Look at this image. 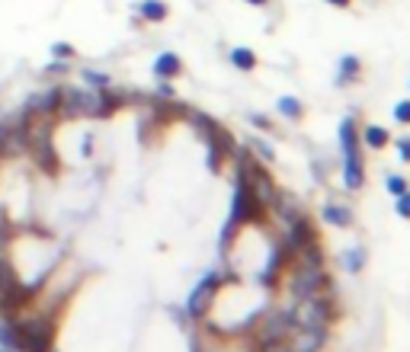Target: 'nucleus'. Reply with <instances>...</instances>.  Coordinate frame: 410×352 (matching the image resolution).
<instances>
[{
  "instance_id": "nucleus-1",
  "label": "nucleus",
  "mask_w": 410,
  "mask_h": 352,
  "mask_svg": "<svg viewBox=\"0 0 410 352\" xmlns=\"http://www.w3.org/2000/svg\"><path fill=\"white\" fill-rule=\"evenodd\" d=\"M295 330H330L334 324V298L330 295H311V298H295L292 311Z\"/></svg>"
},
{
  "instance_id": "nucleus-2",
  "label": "nucleus",
  "mask_w": 410,
  "mask_h": 352,
  "mask_svg": "<svg viewBox=\"0 0 410 352\" xmlns=\"http://www.w3.org/2000/svg\"><path fill=\"white\" fill-rule=\"evenodd\" d=\"M289 291L295 298H311V295H330L334 298V279L324 266H295L292 279H289Z\"/></svg>"
},
{
  "instance_id": "nucleus-3",
  "label": "nucleus",
  "mask_w": 410,
  "mask_h": 352,
  "mask_svg": "<svg viewBox=\"0 0 410 352\" xmlns=\"http://www.w3.org/2000/svg\"><path fill=\"white\" fill-rule=\"evenodd\" d=\"M58 116H64V119H97L100 116V90H90V87H61Z\"/></svg>"
},
{
  "instance_id": "nucleus-4",
  "label": "nucleus",
  "mask_w": 410,
  "mask_h": 352,
  "mask_svg": "<svg viewBox=\"0 0 410 352\" xmlns=\"http://www.w3.org/2000/svg\"><path fill=\"white\" fill-rule=\"evenodd\" d=\"M16 336H20V352H52V324H42V317L16 320Z\"/></svg>"
},
{
  "instance_id": "nucleus-5",
  "label": "nucleus",
  "mask_w": 410,
  "mask_h": 352,
  "mask_svg": "<svg viewBox=\"0 0 410 352\" xmlns=\"http://www.w3.org/2000/svg\"><path fill=\"white\" fill-rule=\"evenodd\" d=\"M218 289H222V276H218V272H212V276L202 279V282L193 289V295L186 298V314H189V317H195V320L205 317L209 308H212V301H215V295H218Z\"/></svg>"
},
{
  "instance_id": "nucleus-6",
  "label": "nucleus",
  "mask_w": 410,
  "mask_h": 352,
  "mask_svg": "<svg viewBox=\"0 0 410 352\" xmlns=\"http://www.w3.org/2000/svg\"><path fill=\"white\" fill-rule=\"evenodd\" d=\"M295 333V324H292V314L289 311H279V314H270V317L260 320L257 327V343L260 346H270V343H282Z\"/></svg>"
},
{
  "instance_id": "nucleus-7",
  "label": "nucleus",
  "mask_w": 410,
  "mask_h": 352,
  "mask_svg": "<svg viewBox=\"0 0 410 352\" xmlns=\"http://www.w3.org/2000/svg\"><path fill=\"white\" fill-rule=\"evenodd\" d=\"M58 103H61V87H49L42 93H32L23 106V112L32 119H42V116H55L58 112Z\"/></svg>"
},
{
  "instance_id": "nucleus-8",
  "label": "nucleus",
  "mask_w": 410,
  "mask_h": 352,
  "mask_svg": "<svg viewBox=\"0 0 410 352\" xmlns=\"http://www.w3.org/2000/svg\"><path fill=\"white\" fill-rule=\"evenodd\" d=\"M366 157L359 154H343V186L346 193H362L366 189Z\"/></svg>"
},
{
  "instance_id": "nucleus-9",
  "label": "nucleus",
  "mask_w": 410,
  "mask_h": 352,
  "mask_svg": "<svg viewBox=\"0 0 410 352\" xmlns=\"http://www.w3.org/2000/svg\"><path fill=\"white\" fill-rule=\"evenodd\" d=\"M29 145H32V154H35V160H39V166H45L49 173L58 170V157H55V147H52L49 131H42V135H32V131H29Z\"/></svg>"
},
{
  "instance_id": "nucleus-10",
  "label": "nucleus",
  "mask_w": 410,
  "mask_h": 352,
  "mask_svg": "<svg viewBox=\"0 0 410 352\" xmlns=\"http://www.w3.org/2000/svg\"><path fill=\"white\" fill-rule=\"evenodd\" d=\"M151 71L157 80H176V77L183 74V58L176 55V51H160V55L154 58Z\"/></svg>"
},
{
  "instance_id": "nucleus-11",
  "label": "nucleus",
  "mask_w": 410,
  "mask_h": 352,
  "mask_svg": "<svg viewBox=\"0 0 410 352\" xmlns=\"http://www.w3.org/2000/svg\"><path fill=\"white\" fill-rule=\"evenodd\" d=\"M320 218H324L327 224H334V228H340V231H346V228H353V224H356L353 208H349V205H343V202H327V205L320 208Z\"/></svg>"
},
{
  "instance_id": "nucleus-12",
  "label": "nucleus",
  "mask_w": 410,
  "mask_h": 352,
  "mask_svg": "<svg viewBox=\"0 0 410 352\" xmlns=\"http://www.w3.org/2000/svg\"><path fill=\"white\" fill-rule=\"evenodd\" d=\"M362 80V58L356 55H343L337 61V87H353Z\"/></svg>"
},
{
  "instance_id": "nucleus-13",
  "label": "nucleus",
  "mask_w": 410,
  "mask_h": 352,
  "mask_svg": "<svg viewBox=\"0 0 410 352\" xmlns=\"http://www.w3.org/2000/svg\"><path fill=\"white\" fill-rule=\"evenodd\" d=\"M327 343V330H295L292 336V349L295 352H320Z\"/></svg>"
},
{
  "instance_id": "nucleus-14",
  "label": "nucleus",
  "mask_w": 410,
  "mask_h": 352,
  "mask_svg": "<svg viewBox=\"0 0 410 352\" xmlns=\"http://www.w3.org/2000/svg\"><path fill=\"white\" fill-rule=\"evenodd\" d=\"M359 135H362V145H366L368 151H385V147L391 145V131L385 128V125L368 122L359 128Z\"/></svg>"
},
{
  "instance_id": "nucleus-15",
  "label": "nucleus",
  "mask_w": 410,
  "mask_h": 352,
  "mask_svg": "<svg viewBox=\"0 0 410 352\" xmlns=\"http://www.w3.org/2000/svg\"><path fill=\"white\" fill-rule=\"evenodd\" d=\"M228 58H231V64H234L241 74H251V71H257V64H260L257 51L247 49V45H234V49L228 51Z\"/></svg>"
},
{
  "instance_id": "nucleus-16",
  "label": "nucleus",
  "mask_w": 410,
  "mask_h": 352,
  "mask_svg": "<svg viewBox=\"0 0 410 352\" xmlns=\"http://www.w3.org/2000/svg\"><path fill=\"white\" fill-rule=\"evenodd\" d=\"M135 10H138V16L145 23H164L170 16V7L164 4V0H141Z\"/></svg>"
},
{
  "instance_id": "nucleus-17",
  "label": "nucleus",
  "mask_w": 410,
  "mask_h": 352,
  "mask_svg": "<svg viewBox=\"0 0 410 352\" xmlns=\"http://www.w3.org/2000/svg\"><path fill=\"white\" fill-rule=\"evenodd\" d=\"M276 112L282 119H289V122H301V119H305V103H301L299 97H279Z\"/></svg>"
},
{
  "instance_id": "nucleus-18",
  "label": "nucleus",
  "mask_w": 410,
  "mask_h": 352,
  "mask_svg": "<svg viewBox=\"0 0 410 352\" xmlns=\"http://www.w3.org/2000/svg\"><path fill=\"white\" fill-rule=\"evenodd\" d=\"M343 269L346 272H362L366 269V262H368V250L362 247V243H356V247H349V250H343Z\"/></svg>"
},
{
  "instance_id": "nucleus-19",
  "label": "nucleus",
  "mask_w": 410,
  "mask_h": 352,
  "mask_svg": "<svg viewBox=\"0 0 410 352\" xmlns=\"http://www.w3.org/2000/svg\"><path fill=\"white\" fill-rule=\"evenodd\" d=\"M385 189H388V195H401V193H407L410 189V180L407 176H404V173H388V176H385Z\"/></svg>"
},
{
  "instance_id": "nucleus-20",
  "label": "nucleus",
  "mask_w": 410,
  "mask_h": 352,
  "mask_svg": "<svg viewBox=\"0 0 410 352\" xmlns=\"http://www.w3.org/2000/svg\"><path fill=\"white\" fill-rule=\"evenodd\" d=\"M80 77H84L87 87H93V90H103V87H109V74H103V71H93V68H84L80 71Z\"/></svg>"
},
{
  "instance_id": "nucleus-21",
  "label": "nucleus",
  "mask_w": 410,
  "mask_h": 352,
  "mask_svg": "<svg viewBox=\"0 0 410 352\" xmlns=\"http://www.w3.org/2000/svg\"><path fill=\"white\" fill-rule=\"evenodd\" d=\"M391 116H394V122H397V125L410 128V97H407V99H397L394 109H391Z\"/></svg>"
},
{
  "instance_id": "nucleus-22",
  "label": "nucleus",
  "mask_w": 410,
  "mask_h": 352,
  "mask_svg": "<svg viewBox=\"0 0 410 352\" xmlns=\"http://www.w3.org/2000/svg\"><path fill=\"white\" fill-rule=\"evenodd\" d=\"M391 145H394V151H397V157H401V164H410V135L391 138Z\"/></svg>"
},
{
  "instance_id": "nucleus-23",
  "label": "nucleus",
  "mask_w": 410,
  "mask_h": 352,
  "mask_svg": "<svg viewBox=\"0 0 410 352\" xmlns=\"http://www.w3.org/2000/svg\"><path fill=\"white\" fill-rule=\"evenodd\" d=\"M251 147H253V154H257V157H263V160H266V164H272V160H276V154H272V147L266 145L263 138H253V141H251Z\"/></svg>"
},
{
  "instance_id": "nucleus-24",
  "label": "nucleus",
  "mask_w": 410,
  "mask_h": 352,
  "mask_svg": "<svg viewBox=\"0 0 410 352\" xmlns=\"http://www.w3.org/2000/svg\"><path fill=\"white\" fill-rule=\"evenodd\" d=\"M394 212H397V218L410 221V189H407V193H401V195L394 199Z\"/></svg>"
},
{
  "instance_id": "nucleus-25",
  "label": "nucleus",
  "mask_w": 410,
  "mask_h": 352,
  "mask_svg": "<svg viewBox=\"0 0 410 352\" xmlns=\"http://www.w3.org/2000/svg\"><path fill=\"white\" fill-rule=\"evenodd\" d=\"M68 71H71V64H68V61H61V58H52V64H45V68H42V74L61 77V74H68Z\"/></svg>"
},
{
  "instance_id": "nucleus-26",
  "label": "nucleus",
  "mask_w": 410,
  "mask_h": 352,
  "mask_svg": "<svg viewBox=\"0 0 410 352\" xmlns=\"http://www.w3.org/2000/svg\"><path fill=\"white\" fill-rule=\"evenodd\" d=\"M52 58L71 61V58H74V45H68V42H55V45H52Z\"/></svg>"
},
{
  "instance_id": "nucleus-27",
  "label": "nucleus",
  "mask_w": 410,
  "mask_h": 352,
  "mask_svg": "<svg viewBox=\"0 0 410 352\" xmlns=\"http://www.w3.org/2000/svg\"><path fill=\"white\" fill-rule=\"evenodd\" d=\"M260 352H295L292 346H289V339H282V343H270V346H260Z\"/></svg>"
},
{
  "instance_id": "nucleus-28",
  "label": "nucleus",
  "mask_w": 410,
  "mask_h": 352,
  "mask_svg": "<svg viewBox=\"0 0 410 352\" xmlns=\"http://www.w3.org/2000/svg\"><path fill=\"white\" fill-rule=\"evenodd\" d=\"M7 243H10V224H7V218L0 214V250L7 247Z\"/></svg>"
},
{
  "instance_id": "nucleus-29",
  "label": "nucleus",
  "mask_w": 410,
  "mask_h": 352,
  "mask_svg": "<svg viewBox=\"0 0 410 352\" xmlns=\"http://www.w3.org/2000/svg\"><path fill=\"white\" fill-rule=\"evenodd\" d=\"M157 97L160 99H174V87H170V80H160L157 83Z\"/></svg>"
},
{
  "instance_id": "nucleus-30",
  "label": "nucleus",
  "mask_w": 410,
  "mask_h": 352,
  "mask_svg": "<svg viewBox=\"0 0 410 352\" xmlns=\"http://www.w3.org/2000/svg\"><path fill=\"white\" fill-rule=\"evenodd\" d=\"M251 122L257 125V128H263V131H272V122L266 116H251Z\"/></svg>"
},
{
  "instance_id": "nucleus-31",
  "label": "nucleus",
  "mask_w": 410,
  "mask_h": 352,
  "mask_svg": "<svg viewBox=\"0 0 410 352\" xmlns=\"http://www.w3.org/2000/svg\"><path fill=\"white\" fill-rule=\"evenodd\" d=\"M330 7H340V10H346V7H353V0H327Z\"/></svg>"
},
{
  "instance_id": "nucleus-32",
  "label": "nucleus",
  "mask_w": 410,
  "mask_h": 352,
  "mask_svg": "<svg viewBox=\"0 0 410 352\" xmlns=\"http://www.w3.org/2000/svg\"><path fill=\"white\" fill-rule=\"evenodd\" d=\"M7 131H10V122H0V147H4V141H7Z\"/></svg>"
},
{
  "instance_id": "nucleus-33",
  "label": "nucleus",
  "mask_w": 410,
  "mask_h": 352,
  "mask_svg": "<svg viewBox=\"0 0 410 352\" xmlns=\"http://www.w3.org/2000/svg\"><path fill=\"white\" fill-rule=\"evenodd\" d=\"M90 141H93V138H84V145H80V154H84V157H90V151H93Z\"/></svg>"
},
{
  "instance_id": "nucleus-34",
  "label": "nucleus",
  "mask_w": 410,
  "mask_h": 352,
  "mask_svg": "<svg viewBox=\"0 0 410 352\" xmlns=\"http://www.w3.org/2000/svg\"><path fill=\"white\" fill-rule=\"evenodd\" d=\"M243 4H251V7H266L270 0H243Z\"/></svg>"
},
{
  "instance_id": "nucleus-35",
  "label": "nucleus",
  "mask_w": 410,
  "mask_h": 352,
  "mask_svg": "<svg viewBox=\"0 0 410 352\" xmlns=\"http://www.w3.org/2000/svg\"><path fill=\"white\" fill-rule=\"evenodd\" d=\"M0 352H16V349H7V346H0Z\"/></svg>"
},
{
  "instance_id": "nucleus-36",
  "label": "nucleus",
  "mask_w": 410,
  "mask_h": 352,
  "mask_svg": "<svg viewBox=\"0 0 410 352\" xmlns=\"http://www.w3.org/2000/svg\"><path fill=\"white\" fill-rule=\"evenodd\" d=\"M193 352H195V349H193Z\"/></svg>"
}]
</instances>
